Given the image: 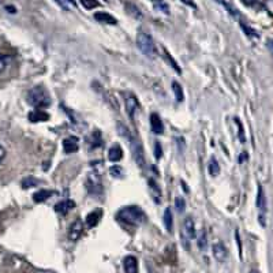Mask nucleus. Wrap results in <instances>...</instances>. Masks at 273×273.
<instances>
[{
    "mask_svg": "<svg viewBox=\"0 0 273 273\" xmlns=\"http://www.w3.org/2000/svg\"><path fill=\"white\" fill-rule=\"evenodd\" d=\"M118 131L119 134L123 136L127 142L130 143L131 153L134 156V160H136V164L141 167V168H143V167H145V153H143V148L142 145H141V142L131 134L130 130H129L122 122H119L118 123Z\"/></svg>",
    "mask_w": 273,
    "mask_h": 273,
    "instance_id": "nucleus-1",
    "label": "nucleus"
},
{
    "mask_svg": "<svg viewBox=\"0 0 273 273\" xmlns=\"http://www.w3.org/2000/svg\"><path fill=\"white\" fill-rule=\"evenodd\" d=\"M28 102L37 109H44V108H48L51 105L52 99L44 86H34L33 89L29 90Z\"/></svg>",
    "mask_w": 273,
    "mask_h": 273,
    "instance_id": "nucleus-2",
    "label": "nucleus"
},
{
    "mask_svg": "<svg viewBox=\"0 0 273 273\" xmlns=\"http://www.w3.org/2000/svg\"><path fill=\"white\" fill-rule=\"evenodd\" d=\"M116 219L129 226H139L145 220V213L142 212V209L138 206H127V208L119 210Z\"/></svg>",
    "mask_w": 273,
    "mask_h": 273,
    "instance_id": "nucleus-3",
    "label": "nucleus"
},
{
    "mask_svg": "<svg viewBox=\"0 0 273 273\" xmlns=\"http://www.w3.org/2000/svg\"><path fill=\"white\" fill-rule=\"evenodd\" d=\"M136 45L139 48V51L142 52L146 58L149 59H155L159 55L157 47H156L155 41L150 34L145 33V32H139L138 36H136Z\"/></svg>",
    "mask_w": 273,
    "mask_h": 273,
    "instance_id": "nucleus-4",
    "label": "nucleus"
},
{
    "mask_svg": "<svg viewBox=\"0 0 273 273\" xmlns=\"http://www.w3.org/2000/svg\"><path fill=\"white\" fill-rule=\"evenodd\" d=\"M85 187L90 196L100 197L104 193V186H102V180H101L100 175L96 172H90L88 178L85 180Z\"/></svg>",
    "mask_w": 273,
    "mask_h": 273,
    "instance_id": "nucleus-5",
    "label": "nucleus"
},
{
    "mask_svg": "<svg viewBox=\"0 0 273 273\" xmlns=\"http://www.w3.org/2000/svg\"><path fill=\"white\" fill-rule=\"evenodd\" d=\"M197 237L196 234V224H194V220L193 217H186L183 221V226H182V234H180V239H182V243H183L184 249H190V240Z\"/></svg>",
    "mask_w": 273,
    "mask_h": 273,
    "instance_id": "nucleus-6",
    "label": "nucleus"
},
{
    "mask_svg": "<svg viewBox=\"0 0 273 273\" xmlns=\"http://www.w3.org/2000/svg\"><path fill=\"white\" fill-rule=\"evenodd\" d=\"M257 208L260 210V223L261 226H265V213H267V197L262 186H258V193H257Z\"/></svg>",
    "mask_w": 273,
    "mask_h": 273,
    "instance_id": "nucleus-7",
    "label": "nucleus"
},
{
    "mask_svg": "<svg viewBox=\"0 0 273 273\" xmlns=\"http://www.w3.org/2000/svg\"><path fill=\"white\" fill-rule=\"evenodd\" d=\"M125 104H126V111L129 113L130 119H134V113L138 111L139 108V101L133 93H127L125 95Z\"/></svg>",
    "mask_w": 273,
    "mask_h": 273,
    "instance_id": "nucleus-8",
    "label": "nucleus"
},
{
    "mask_svg": "<svg viewBox=\"0 0 273 273\" xmlns=\"http://www.w3.org/2000/svg\"><path fill=\"white\" fill-rule=\"evenodd\" d=\"M83 234V223L82 220H75L74 223L70 227V230H68V238H70V240L72 242H77L79 238L82 237Z\"/></svg>",
    "mask_w": 273,
    "mask_h": 273,
    "instance_id": "nucleus-9",
    "label": "nucleus"
},
{
    "mask_svg": "<svg viewBox=\"0 0 273 273\" xmlns=\"http://www.w3.org/2000/svg\"><path fill=\"white\" fill-rule=\"evenodd\" d=\"M63 150L65 153H75L79 150V141L77 136H67L63 141Z\"/></svg>",
    "mask_w": 273,
    "mask_h": 273,
    "instance_id": "nucleus-10",
    "label": "nucleus"
},
{
    "mask_svg": "<svg viewBox=\"0 0 273 273\" xmlns=\"http://www.w3.org/2000/svg\"><path fill=\"white\" fill-rule=\"evenodd\" d=\"M102 217V209H95L93 212H90L88 216H86V220H85V223H86V227L88 228H93L99 224V221Z\"/></svg>",
    "mask_w": 273,
    "mask_h": 273,
    "instance_id": "nucleus-11",
    "label": "nucleus"
},
{
    "mask_svg": "<svg viewBox=\"0 0 273 273\" xmlns=\"http://www.w3.org/2000/svg\"><path fill=\"white\" fill-rule=\"evenodd\" d=\"M74 208H75V202L72 201V200H62V201H59L55 205V210L60 214L68 213Z\"/></svg>",
    "mask_w": 273,
    "mask_h": 273,
    "instance_id": "nucleus-12",
    "label": "nucleus"
},
{
    "mask_svg": "<svg viewBox=\"0 0 273 273\" xmlns=\"http://www.w3.org/2000/svg\"><path fill=\"white\" fill-rule=\"evenodd\" d=\"M123 268L126 273H138V260L134 255H127L123 260Z\"/></svg>",
    "mask_w": 273,
    "mask_h": 273,
    "instance_id": "nucleus-13",
    "label": "nucleus"
},
{
    "mask_svg": "<svg viewBox=\"0 0 273 273\" xmlns=\"http://www.w3.org/2000/svg\"><path fill=\"white\" fill-rule=\"evenodd\" d=\"M213 257L217 260L219 262H224L227 260V257H228V251H227L226 246L223 243H216L213 244Z\"/></svg>",
    "mask_w": 273,
    "mask_h": 273,
    "instance_id": "nucleus-14",
    "label": "nucleus"
},
{
    "mask_svg": "<svg viewBox=\"0 0 273 273\" xmlns=\"http://www.w3.org/2000/svg\"><path fill=\"white\" fill-rule=\"evenodd\" d=\"M150 129L155 134H163L164 133V125L161 122L160 116L155 112L150 115Z\"/></svg>",
    "mask_w": 273,
    "mask_h": 273,
    "instance_id": "nucleus-15",
    "label": "nucleus"
},
{
    "mask_svg": "<svg viewBox=\"0 0 273 273\" xmlns=\"http://www.w3.org/2000/svg\"><path fill=\"white\" fill-rule=\"evenodd\" d=\"M95 19L97 22H101V24H107V25H116L118 24V19L112 17L111 14L108 12H96L95 14Z\"/></svg>",
    "mask_w": 273,
    "mask_h": 273,
    "instance_id": "nucleus-16",
    "label": "nucleus"
},
{
    "mask_svg": "<svg viewBox=\"0 0 273 273\" xmlns=\"http://www.w3.org/2000/svg\"><path fill=\"white\" fill-rule=\"evenodd\" d=\"M28 118L32 123H38V122H47L49 119V115L47 112H44L42 109H36V111L29 112Z\"/></svg>",
    "mask_w": 273,
    "mask_h": 273,
    "instance_id": "nucleus-17",
    "label": "nucleus"
},
{
    "mask_svg": "<svg viewBox=\"0 0 273 273\" xmlns=\"http://www.w3.org/2000/svg\"><path fill=\"white\" fill-rule=\"evenodd\" d=\"M108 157L111 161H120L122 157H123V149L119 143H113L112 146L109 148V152H108Z\"/></svg>",
    "mask_w": 273,
    "mask_h": 273,
    "instance_id": "nucleus-18",
    "label": "nucleus"
},
{
    "mask_svg": "<svg viewBox=\"0 0 273 273\" xmlns=\"http://www.w3.org/2000/svg\"><path fill=\"white\" fill-rule=\"evenodd\" d=\"M149 190H150V196L155 200L156 204H159L161 201V189L159 187V184L156 183L155 179H149Z\"/></svg>",
    "mask_w": 273,
    "mask_h": 273,
    "instance_id": "nucleus-19",
    "label": "nucleus"
},
{
    "mask_svg": "<svg viewBox=\"0 0 273 273\" xmlns=\"http://www.w3.org/2000/svg\"><path fill=\"white\" fill-rule=\"evenodd\" d=\"M125 8H126V12L129 14V15H131L134 19H141L143 18V14L142 11L138 8V6H136V4H133V3H126L125 4Z\"/></svg>",
    "mask_w": 273,
    "mask_h": 273,
    "instance_id": "nucleus-20",
    "label": "nucleus"
},
{
    "mask_svg": "<svg viewBox=\"0 0 273 273\" xmlns=\"http://www.w3.org/2000/svg\"><path fill=\"white\" fill-rule=\"evenodd\" d=\"M217 3H220L221 6L226 8L227 11L231 14L232 17H235V18L240 19V12L238 11V8L231 3V0H216Z\"/></svg>",
    "mask_w": 273,
    "mask_h": 273,
    "instance_id": "nucleus-21",
    "label": "nucleus"
},
{
    "mask_svg": "<svg viewBox=\"0 0 273 273\" xmlns=\"http://www.w3.org/2000/svg\"><path fill=\"white\" fill-rule=\"evenodd\" d=\"M55 191L52 190H47V189H41V190L36 191L34 194H33V200H34V202H44L47 201L48 198L51 196H54Z\"/></svg>",
    "mask_w": 273,
    "mask_h": 273,
    "instance_id": "nucleus-22",
    "label": "nucleus"
},
{
    "mask_svg": "<svg viewBox=\"0 0 273 273\" xmlns=\"http://www.w3.org/2000/svg\"><path fill=\"white\" fill-rule=\"evenodd\" d=\"M163 220H164V226H166V230L168 232H172L173 230V216L171 209L167 208L164 210V216H163Z\"/></svg>",
    "mask_w": 273,
    "mask_h": 273,
    "instance_id": "nucleus-23",
    "label": "nucleus"
},
{
    "mask_svg": "<svg viewBox=\"0 0 273 273\" xmlns=\"http://www.w3.org/2000/svg\"><path fill=\"white\" fill-rule=\"evenodd\" d=\"M208 170H209V175H210V176H213V178L219 176V175H220V164H219V161H217V159H214V157H212V159H210V161H209Z\"/></svg>",
    "mask_w": 273,
    "mask_h": 273,
    "instance_id": "nucleus-24",
    "label": "nucleus"
},
{
    "mask_svg": "<svg viewBox=\"0 0 273 273\" xmlns=\"http://www.w3.org/2000/svg\"><path fill=\"white\" fill-rule=\"evenodd\" d=\"M163 54H164V59H166L167 62H168V65L172 66L173 70L178 72V74H182V70H180V67H179V65H178V63H176V62H175V59H173L172 56L170 55V52L167 51L166 48H163Z\"/></svg>",
    "mask_w": 273,
    "mask_h": 273,
    "instance_id": "nucleus-25",
    "label": "nucleus"
},
{
    "mask_svg": "<svg viewBox=\"0 0 273 273\" xmlns=\"http://www.w3.org/2000/svg\"><path fill=\"white\" fill-rule=\"evenodd\" d=\"M101 143H102L101 134L99 131H93L92 136H90V145H92V148H97V146H100Z\"/></svg>",
    "mask_w": 273,
    "mask_h": 273,
    "instance_id": "nucleus-26",
    "label": "nucleus"
},
{
    "mask_svg": "<svg viewBox=\"0 0 273 273\" xmlns=\"http://www.w3.org/2000/svg\"><path fill=\"white\" fill-rule=\"evenodd\" d=\"M197 240H198V247H200V250L205 251V250L208 249V237H206V232L202 231Z\"/></svg>",
    "mask_w": 273,
    "mask_h": 273,
    "instance_id": "nucleus-27",
    "label": "nucleus"
},
{
    "mask_svg": "<svg viewBox=\"0 0 273 273\" xmlns=\"http://www.w3.org/2000/svg\"><path fill=\"white\" fill-rule=\"evenodd\" d=\"M172 89H173V93H175V97H176V101H178V102H182L184 99L183 89H182V86H180L178 82H173Z\"/></svg>",
    "mask_w": 273,
    "mask_h": 273,
    "instance_id": "nucleus-28",
    "label": "nucleus"
},
{
    "mask_svg": "<svg viewBox=\"0 0 273 273\" xmlns=\"http://www.w3.org/2000/svg\"><path fill=\"white\" fill-rule=\"evenodd\" d=\"M109 173L112 175L113 178H118V179L123 178V175H125V173H123V168H122L120 166L111 167V168H109Z\"/></svg>",
    "mask_w": 273,
    "mask_h": 273,
    "instance_id": "nucleus-29",
    "label": "nucleus"
},
{
    "mask_svg": "<svg viewBox=\"0 0 273 273\" xmlns=\"http://www.w3.org/2000/svg\"><path fill=\"white\" fill-rule=\"evenodd\" d=\"M81 4L86 10H93V8H97V7L100 6V3L97 0H81Z\"/></svg>",
    "mask_w": 273,
    "mask_h": 273,
    "instance_id": "nucleus-30",
    "label": "nucleus"
},
{
    "mask_svg": "<svg viewBox=\"0 0 273 273\" xmlns=\"http://www.w3.org/2000/svg\"><path fill=\"white\" fill-rule=\"evenodd\" d=\"M175 208L178 210L179 213H182L186 210V200L182 198V197H176L175 198Z\"/></svg>",
    "mask_w": 273,
    "mask_h": 273,
    "instance_id": "nucleus-31",
    "label": "nucleus"
},
{
    "mask_svg": "<svg viewBox=\"0 0 273 273\" xmlns=\"http://www.w3.org/2000/svg\"><path fill=\"white\" fill-rule=\"evenodd\" d=\"M37 184H38V180L34 178H32V176H29V178H25L24 180H22V187H24V189L34 187V186H37Z\"/></svg>",
    "mask_w": 273,
    "mask_h": 273,
    "instance_id": "nucleus-32",
    "label": "nucleus"
},
{
    "mask_svg": "<svg viewBox=\"0 0 273 273\" xmlns=\"http://www.w3.org/2000/svg\"><path fill=\"white\" fill-rule=\"evenodd\" d=\"M240 26L243 28V30L246 32V34H247L249 37H253V38H258V37H260L258 36V33H257L254 29H251V28L247 26V25L244 24V22H240Z\"/></svg>",
    "mask_w": 273,
    "mask_h": 273,
    "instance_id": "nucleus-33",
    "label": "nucleus"
},
{
    "mask_svg": "<svg viewBox=\"0 0 273 273\" xmlns=\"http://www.w3.org/2000/svg\"><path fill=\"white\" fill-rule=\"evenodd\" d=\"M235 123H237L238 129H239V134H238V136H239V139H240L242 142H244V141H246V138H244V131H243V126H242V122H240L239 119L235 118Z\"/></svg>",
    "mask_w": 273,
    "mask_h": 273,
    "instance_id": "nucleus-34",
    "label": "nucleus"
},
{
    "mask_svg": "<svg viewBox=\"0 0 273 273\" xmlns=\"http://www.w3.org/2000/svg\"><path fill=\"white\" fill-rule=\"evenodd\" d=\"M264 8H265L271 15H273V0H265V1H264Z\"/></svg>",
    "mask_w": 273,
    "mask_h": 273,
    "instance_id": "nucleus-35",
    "label": "nucleus"
},
{
    "mask_svg": "<svg viewBox=\"0 0 273 273\" xmlns=\"http://www.w3.org/2000/svg\"><path fill=\"white\" fill-rule=\"evenodd\" d=\"M60 6L67 8V6L75 7L77 6V3H75V0H60Z\"/></svg>",
    "mask_w": 273,
    "mask_h": 273,
    "instance_id": "nucleus-36",
    "label": "nucleus"
},
{
    "mask_svg": "<svg viewBox=\"0 0 273 273\" xmlns=\"http://www.w3.org/2000/svg\"><path fill=\"white\" fill-rule=\"evenodd\" d=\"M7 66V58L3 54H0V72L4 71Z\"/></svg>",
    "mask_w": 273,
    "mask_h": 273,
    "instance_id": "nucleus-37",
    "label": "nucleus"
},
{
    "mask_svg": "<svg viewBox=\"0 0 273 273\" xmlns=\"http://www.w3.org/2000/svg\"><path fill=\"white\" fill-rule=\"evenodd\" d=\"M235 239H237L238 247H239V255L242 258V240H240V237H239V232L238 231H235Z\"/></svg>",
    "mask_w": 273,
    "mask_h": 273,
    "instance_id": "nucleus-38",
    "label": "nucleus"
},
{
    "mask_svg": "<svg viewBox=\"0 0 273 273\" xmlns=\"http://www.w3.org/2000/svg\"><path fill=\"white\" fill-rule=\"evenodd\" d=\"M155 145H156V146H155V156H156V159H160L161 155H163V150H161L160 143L156 142Z\"/></svg>",
    "mask_w": 273,
    "mask_h": 273,
    "instance_id": "nucleus-39",
    "label": "nucleus"
},
{
    "mask_svg": "<svg viewBox=\"0 0 273 273\" xmlns=\"http://www.w3.org/2000/svg\"><path fill=\"white\" fill-rule=\"evenodd\" d=\"M182 3H184V4H186V6L191 7V8H197L196 3H194V1H193V0H182Z\"/></svg>",
    "mask_w": 273,
    "mask_h": 273,
    "instance_id": "nucleus-40",
    "label": "nucleus"
},
{
    "mask_svg": "<svg viewBox=\"0 0 273 273\" xmlns=\"http://www.w3.org/2000/svg\"><path fill=\"white\" fill-rule=\"evenodd\" d=\"M4 157H6V149L0 145V164H1V161L4 160Z\"/></svg>",
    "mask_w": 273,
    "mask_h": 273,
    "instance_id": "nucleus-41",
    "label": "nucleus"
},
{
    "mask_svg": "<svg viewBox=\"0 0 273 273\" xmlns=\"http://www.w3.org/2000/svg\"><path fill=\"white\" fill-rule=\"evenodd\" d=\"M243 1V4H246V6H254L255 3L258 1V0H242Z\"/></svg>",
    "mask_w": 273,
    "mask_h": 273,
    "instance_id": "nucleus-42",
    "label": "nucleus"
},
{
    "mask_svg": "<svg viewBox=\"0 0 273 273\" xmlns=\"http://www.w3.org/2000/svg\"><path fill=\"white\" fill-rule=\"evenodd\" d=\"M267 45H268V49L271 51V54L273 55V40H268Z\"/></svg>",
    "mask_w": 273,
    "mask_h": 273,
    "instance_id": "nucleus-43",
    "label": "nucleus"
},
{
    "mask_svg": "<svg viewBox=\"0 0 273 273\" xmlns=\"http://www.w3.org/2000/svg\"><path fill=\"white\" fill-rule=\"evenodd\" d=\"M250 273H258V271H257V269H251V271H250Z\"/></svg>",
    "mask_w": 273,
    "mask_h": 273,
    "instance_id": "nucleus-44",
    "label": "nucleus"
},
{
    "mask_svg": "<svg viewBox=\"0 0 273 273\" xmlns=\"http://www.w3.org/2000/svg\"><path fill=\"white\" fill-rule=\"evenodd\" d=\"M152 1H155V3H159V1H160V3H161L163 0H152Z\"/></svg>",
    "mask_w": 273,
    "mask_h": 273,
    "instance_id": "nucleus-45",
    "label": "nucleus"
}]
</instances>
